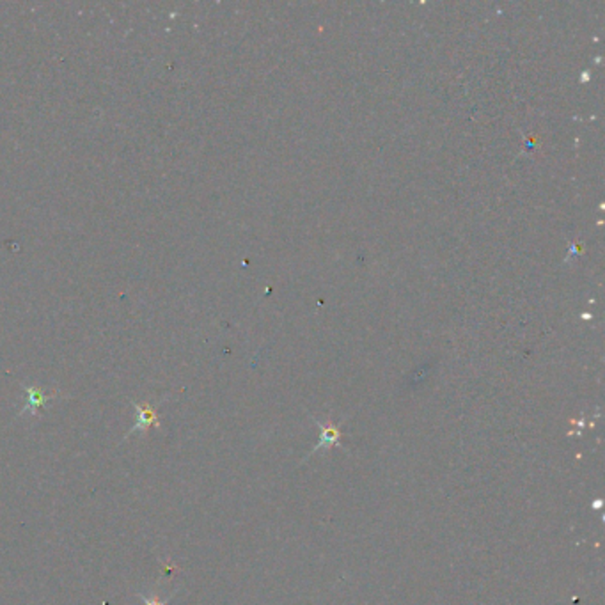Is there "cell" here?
Here are the masks:
<instances>
[{
  "mask_svg": "<svg viewBox=\"0 0 605 605\" xmlns=\"http://www.w3.org/2000/svg\"><path fill=\"white\" fill-rule=\"evenodd\" d=\"M25 395H27V402H25V407L24 410L20 412V415H36L39 408L45 407V403L49 402V400H52V396H46L45 392L38 387H25Z\"/></svg>",
  "mask_w": 605,
  "mask_h": 605,
  "instance_id": "obj_3",
  "label": "cell"
},
{
  "mask_svg": "<svg viewBox=\"0 0 605 605\" xmlns=\"http://www.w3.org/2000/svg\"><path fill=\"white\" fill-rule=\"evenodd\" d=\"M137 596L142 602V605H167L171 600V596H167V599H160L158 595H144V593H137Z\"/></svg>",
  "mask_w": 605,
  "mask_h": 605,
  "instance_id": "obj_4",
  "label": "cell"
},
{
  "mask_svg": "<svg viewBox=\"0 0 605 605\" xmlns=\"http://www.w3.org/2000/svg\"><path fill=\"white\" fill-rule=\"evenodd\" d=\"M133 407H135V414H137V419H135L133 428L126 433L125 439H128V437L132 435H137V433H146L149 428H151V426H160L158 415H156L155 408H153L151 405L135 403Z\"/></svg>",
  "mask_w": 605,
  "mask_h": 605,
  "instance_id": "obj_1",
  "label": "cell"
},
{
  "mask_svg": "<svg viewBox=\"0 0 605 605\" xmlns=\"http://www.w3.org/2000/svg\"><path fill=\"white\" fill-rule=\"evenodd\" d=\"M318 422V421H316ZM320 429H322V437H320V442L316 444L315 449L311 451V453L307 454V457H311V454L318 453V451H327L330 449L332 446L341 447V442H339V437H341V432H339V424H322V422H318Z\"/></svg>",
  "mask_w": 605,
  "mask_h": 605,
  "instance_id": "obj_2",
  "label": "cell"
}]
</instances>
